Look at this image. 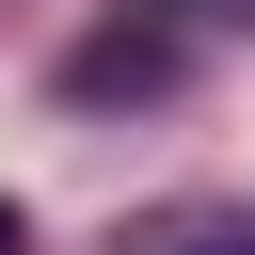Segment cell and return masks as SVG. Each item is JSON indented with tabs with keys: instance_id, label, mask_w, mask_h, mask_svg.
Instances as JSON below:
<instances>
[{
	"instance_id": "cell-1",
	"label": "cell",
	"mask_w": 255,
	"mask_h": 255,
	"mask_svg": "<svg viewBox=\"0 0 255 255\" xmlns=\"http://www.w3.org/2000/svg\"><path fill=\"white\" fill-rule=\"evenodd\" d=\"M112 255H255V191H175V207L112 223Z\"/></svg>"
},
{
	"instance_id": "cell-2",
	"label": "cell",
	"mask_w": 255,
	"mask_h": 255,
	"mask_svg": "<svg viewBox=\"0 0 255 255\" xmlns=\"http://www.w3.org/2000/svg\"><path fill=\"white\" fill-rule=\"evenodd\" d=\"M239 16H255V0H128V48H159V64H175V48L239 32Z\"/></svg>"
},
{
	"instance_id": "cell-3",
	"label": "cell",
	"mask_w": 255,
	"mask_h": 255,
	"mask_svg": "<svg viewBox=\"0 0 255 255\" xmlns=\"http://www.w3.org/2000/svg\"><path fill=\"white\" fill-rule=\"evenodd\" d=\"M16 239H32V223H16V191H0V255H16Z\"/></svg>"
}]
</instances>
